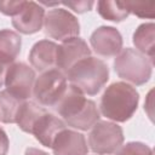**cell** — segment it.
I'll return each instance as SVG.
<instances>
[{
  "mask_svg": "<svg viewBox=\"0 0 155 155\" xmlns=\"http://www.w3.org/2000/svg\"><path fill=\"white\" fill-rule=\"evenodd\" d=\"M54 110L62 116L64 124L81 131H87L99 121V111L96 103L85 98L75 86L68 85L63 96L54 105Z\"/></svg>",
  "mask_w": 155,
  "mask_h": 155,
  "instance_id": "obj_1",
  "label": "cell"
},
{
  "mask_svg": "<svg viewBox=\"0 0 155 155\" xmlns=\"http://www.w3.org/2000/svg\"><path fill=\"white\" fill-rule=\"evenodd\" d=\"M139 102L137 90L122 81L107 87L101 98V113L116 122H125L133 116Z\"/></svg>",
  "mask_w": 155,
  "mask_h": 155,
  "instance_id": "obj_2",
  "label": "cell"
},
{
  "mask_svg": "<svg viewBox=\"0 0 155 155\" xmlns=\"http://www.w3.org/2000/svg\"><path fill=\"white\" fill-rule=\"evenodd\" d=\"M70 85L78 87L84 94L94 96L109 79L108 65L94 57H87L78 62L65 74Z\"/></svg>",
  "mask_w": 155,
  "mask_h": 155,
  "instance_id": "obj_3",
  "label": "cell"
},
{
  "mask_svg": "<svg viewBox=\"0 0 155 155\" xmlns=\"http://www.w3.org/2000/svg\"><path fill=\"white\" fill-rule=\"evenodd\" d=\"M114 69L119 78L139 86L149 81L153 70V62L139 51L126 47L116 56Z\"/></svg>",
  "mask_w": 155,
  "mask_h": 155,
  "instance_id": "obj_4",
  "label": "cell"
},
{
  "mask_svg": "<svg viewBox=\"0 0 155 155\" xmlns=\"http://www.w3.org/2000/svg\"><path fill=\"white\" fill-rule=\"evenodd\" d=\"M67 81L65 75L56 68L41 73V75L35 80L33 88V96L39 105L54 108L67 90Z\"/></svg>",
  "mask_w": 155,
  "mask_h": 155,
  "instance_id": "obj_5",
  "label": "cell"
},
{
  "mask_svg": "<svg viewBox=\"0 0 155 155\" xmlns=\"http://www.w3.org/2000/svg\"><path fill=\"white\" fill-rule=\"evenodd\" d=\"M124 143L122 128L109 121H98L88 134L90 149L98 155L114 154Z\"/></svg>",
  "mask_w": 155,
  "mask_h": 155,
  "instance_id": "obj_6",
  "label": "cell"
},
{
  "mask_svg": "<svg viewBox=\"0 0 155 155\" xmlns=\"http://www.w3.org/2000/svg\"><path fill=\"white\" fill-rule=\"evenodd\" d=\"M45 34L52 39L65 41L71 38H78L80 24L78 18L64 8L50 10L44 17Z\"/></svg>",
  "mask_w": 155,
  "mask_h": 155,
  "instance_id": "obj_7",
  "label": "cell"
},
{
  "mask_svg": "<svg viewBox=\"0 0 155 155\" xmlns=\"http://www.w3.org/2000/svg\"><path fill=\"white\" fill-rule=\"evenodd\" d=\"M35 82L34 70L25 63H12L7 70L5 85L6 90L15 97L27 101L33 96V88Z\"/></svg>",
  "mask_w": 155,
  "mask_h": 155,
  "instance_id": "obj_8",
  "label": "cell"
},
{
  "mask_svg": "<svg viewBox=\"0 0 155 155\" xmlns=\"http://www.w3.org/2000/svg\"><path fill=\"white\" fill-rule=\"evenodd\" d=\"M87 57H91V50L87 44L80 38H71L63 41L62 45L58 46L56 67L65 74L78 62Z\"/></svg>",
  "mask_w": 155,
  "mask_h": 155,
  "instance_id": "obj_9",
  "label": "cell"
},
{
  "mask_svg": "<svg viewBox=\"0 0 155 155\" xmlns=\"http://www.w3.org/2000/svg\"><path fill=\"white\" fill-rule=\"evenodd\" d=\"M90 42L94 52L103 57L117 56L122 50V36L114 27L103 25L97 28L92 33Z\"/></svg>",
  "mask_w": 155,
  "mask_h": 155,
  "instance_id": "obj_10",
  "label": "cell"
},
{
  "mask_svg": "<svg viewBox=\"0 0 155 155\" xmlns=\"http://www.w3.org/2000/svg\"><path fill=\"white\" fill-rule=\"evenodd\" d=\"M45 8L34 1H24L21 11L12 17V25L22 34H34L44 24Z\"/></svg>",
  "mask_w": 155,
  "mask_h": 155,
  "instance_id": "obj_11",
  "label": "cell"
},
{
  "mask_svg": "<svg viewBox=\"0 0 155 155\" xmlns=\"http://www.w3.org/2000/svg\"><path fill=\"white\" fill-rule=\"evenodd\" d=\"M51 148L54 155H87L88 153L84 134L67 128L57 134Z\"/></svg>",
  "mask_w": 155,
  "mask_h": 155,
  "instance_id": "obj_12",
  "label": "cell"
},
{
  "mask_svg": "<svg viewBox=\"0 0 155 155\" xmlns=\"http://www.w3.org/2000/svg\"><path fill=\"white\" fill-rule=\"evenodd\" d=\"M64 128H65V124L63 120H61L59 117L54 116L53 114L46 111L38 119V121L33 126L30 133L34 134L35 138L44 147L51 148L57 134L61 131H63Z\"/></svg>",
  "mask_w": 155,
  "mask_h": 155,
  "instance_id": "obj_13",
  "label": "cell"
},
{
  "mask_svg": "<svg viewBox=\"0 0 155 155\" xmlns=\"http://www.w3.org/2000/svg\"><path fill=\"white\" fill-rule=\"evenodd\" d=\"M58 45L50 40L38 41L29 53V62L38 71H46L53 69L57 63Z\"/></svg>",
  "mask_w": 155,
  "mask_h": 155,
  "instance_id": "obj_14",
  "label": "cell"
},
{
  "mask_svg": "<svg viewBox=\"0 0 155 155\" xmlns=\"http://www.w3.org/2000/svg\"><path fill=\"white\" fill-rule=\"evenodd\" d=\"M154 23H143L140 24L133 34V44L140 53L147 56L154 63Z\"/></svg>",
  "mask_w": 155,
  "mask_h": 155,
  "instance_id": "obj_15",
  "label": "cell"
},
{
  "mask_svg": "<svg viewBox=\"0 0 155 155\" xmlns=\"http://www.w3.org/2000/svg\"><path fill=\"white\" fill-rule=\"evenodd\" d=\"M21 36L10 29L0 30V58L13 63L21 51Z\"/></svg>",
  "mask_w": 155,
  "mask_h": 155,
  "instance_id": "obj_16",
  "label": "cell"
},
{
  "mask_svg": "<svg viewBox=\"0 0 155 155\" xmlns=\"http://www.w3.org/2000/svg\"><path fill=\"white\" fill-rule=\"evenodd\" d=\"M25 101H22L13 94H11L7 90L0 92V121L5 124H15L17 122V116L19 110Z\"/></svg>",
  "mask_w": 155,
  "mask_h": 155,
  "instance_id": "obj_17",
  "label": "cell"
},
{
  "mask_svg": "<svg viewBox=\"0 0 155 155\" xmlns=\"http://www.w3.org/2000/svg\"><path fill=\"white\" fill-rule=\"evenodd\" d=\"M47 110L44 107H41L34 102L25 101L19 110L18 116H17V124H18L19 128L27 133H30L31 128L35 125V122L38 121V119Z\"/></svg>",
  "mask_w": 155,
  "mask_h": 155,
  "instance_id": "obj_18",
  "label": "cell"
},
{
  "mask_svg": "<svg viewBox=\"0 0 155 155\" xmlns=\"http://www.w3.org/2000/svg\"><path fill=\"white\" fill-rule=\"evenodd\" d=\"M97 11L104 19L113 22H121L130 15L126 4L122 1H98Z\"/></svg>",
  "mask_w": 155,
  "mask_h": 155,
  "instance_id": "obj_19",
  "label": "cell"
},
{
  "mask_svg": "<svg viewBox=\"0 0 155 155\" xmlns=\"http://www.w3.org/2000/svg\"><path fill=\"white\" fill-rule=\"evenodd\" d=\"M130 13H134L140 18H154V10L155 2L149 1H126L125 2Z\"/></svg>",
  "mask_w": 155,
  "mask_h": 155,
  "instance_id": "obj_20",
  "label": "cell"
},
{
  "mask_svg": "<svg viewBox=\"0 0 155 155\" xmlns=\"http://www.w3.org/2000/svg\"><path fill=\"white\" fill-rule=\"evenodd\" d=\"M115 155H153V150L144 143L140 142H130L125 145H121Z\"/></svg>",
  "mask_w": 155,
  "mask_h": 155,
  "instance_id": "obj_21",
  "label": "cell"
},
{
  "mask_svg": "<svg viewBox=\"0 0 155 155\" xmlns=\"http://www.w3.org/2000/svg\"><path fill=\"white\" fill-rule=\"evenodd\" d=\"M24 5L23 0L19 1H0V12H2L6 16L15 17Z\"/></svg>",
  "mask_w": 155,
  "mask_h": 155,
  "instance_id": "obj_22",
  "label": "cell"
},
{
  "mask_svg": "<svg viewBox=\"0 0 155 155\" xmlns=\"http://www.w3.org/2000/svg\"><path fill=\"white\" fill-rule=\"evenodd\" d=\"M62 5L70 7L71 10H74L78 13H84V12L91 10L93 1H64V2H62Z\"/></svg>",
  "mask_w": 155,
  "mask_h": 155,
  "instance_id": "obj_23",
  "label": "cell"
},
{
  "mask_svg": "<svg viewBox=\"0 0 155 155\" xmlns=\"http://www.w3.org/2000/svg\"><path fill=\"white\" fill-rule=\"evenodd\" d=\"M8 138L2 128H0V155H6L8 151Z\"/></svg>",
  "mask_w": 155,
  "mask_h": 155,
  "instance_id": "obj_24",
  "label": "cell"
},
{
  "mask_svg": "<svg viewBox=\"0 0 155 155\" xmlns=\"http://www.w3.org/2000/svg\"><path fill=\"white\" fill-rule=\"evenodd\" d=\"M12 63H8L6 62L5 59H1L0 58V87L5 84V79H6V74H7V70L10 68Z\"/></svg>",
  "mask_w": 155,
  "mask_h": 155,
  "instance_id": "obj_25",
  "label": "cell"
},
{
  "mask_svg": "<svg viewBox=\"0 0 155 155\" xmlns=\"http://www.w3.org/2000/svg\"><path fill=\"white\" fill-rule=\"evenodd\" d=\"M24 155H48V154L42 151V150H40V149H36V148H28L25 150Z\"/></svg>",
  "mask_w": 155,
  "mask_h": 155,
  "instance_id": "obj_26",
  "label": "cell"
}]
</instances>
